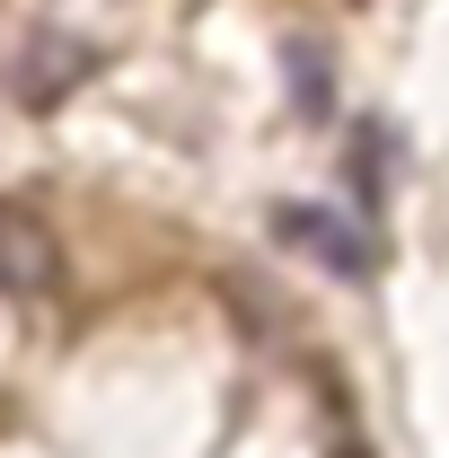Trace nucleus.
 Here are the masks:
<instances>
[{
  "instance_id": "obj_1",
  "label": "nucleus",
  "mask_w": 449,
  "mask_h": 458,
  "mask_svg": "<svg viewBox=\"0 0 449 458\" xmlns=\"http://www.w3.org/2000/svg\"><path fill=\"white\" fill-rule=\"evenodd\" d=\"M62 283V247L36 212H0V300H45Z\"/></svg>"
},
{
  "instance_id": "obj_2",
  "label": "nucleus",
  "mask_w": 449,
  "mask_h": 458,
  "mask_svg": "<svg viewBox=\"0 0 449 458\" xmlns=\"http://www.w3.org/2000/svg\"><path fill=\"white\" fill-rule=\"evenodd\" d=\"M89 71H97V54H89V45H62V36H36L27 54L9 62V98H18V106H54L62 89H71V80H89Z\"/></svg>"
},
{
  "instance_id": "obj_3",
  "label": "nucleus",
  "mask_w": 449,
  "mask_h": 458,
  "mask_svg": "<svg viewBox=\"0 0 449 458\" xmlns=\"http://www.w3.org/2000/svg\"><path fill=\"white\" fill-rule=\"evenodd\" d=\"M274 229L300 247V256H318L326 274H343V283H352V274H370V247H361L335 212H300V203H291V212H274Z\"/></svg>"
}]
</instances>
